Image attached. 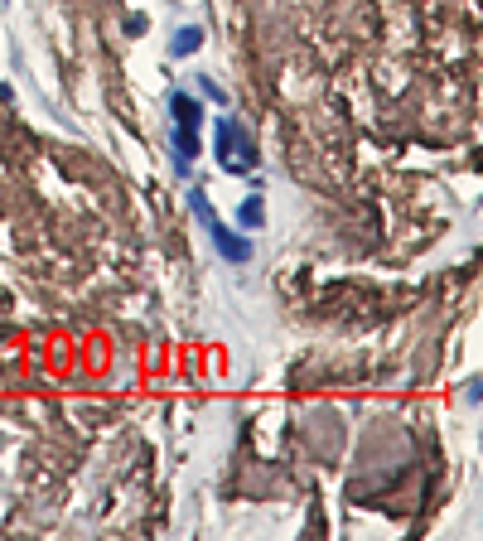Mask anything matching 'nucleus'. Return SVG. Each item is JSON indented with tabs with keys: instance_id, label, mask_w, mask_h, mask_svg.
<instances>
[{
	"instance_id": "1",
	"label": "nucleus",
	"mask_w": 483,
	"mask_h": 541,
	"mask_svg": "<svg viewBox=\"0 0 483 541\" xmlns=\"http://www.w3.org/2000/svg\"><path fill=\"white\" fill-rule=\"evenodd\" d=\"M188 203H193V213L203 217V227L213 232L217 251H222L227 261H251V242H246V237H237V232H232V227H227V222H222V217H217L213 208H208V198H203V193L193 189V193H188Z\"/></svg>"
},
{
	"instance_id": "2",
	"label": "nucleus",
	"mask_w": 483,
	"mask_h": 541,
	"mask_svg": "<svg viewBox=\"0 0 483 541\" xmlns=\"http://www.w3.org/2000/svg\"><path fill=\"white\" fill-rule=\"evenodd\" d=\"M169 111H174V131H193L198 135V121H203V107L188 97V92H174L169 97Z\"/></svg>"
},
{
	"instance_id": "3",
	"label": "nucleus",
	"mask_w": 483,
	"mask_h": 541,
	"mask_svg": "<svg viewBox=\"0 0 483 541\" xmlns=\"http://www.w3.org/2000/svg\"><path fill=\"white\" fill-rule=\"evenodd\" d=\"M198 49H203V29L198 25H184L179 34H174V44H169L174 58H188V54H198Z\"/></svg>"
},
{
	"instance_id": "4",
	"label": "nucleus",
	"mask_w": 483,
	"mask_h": 541,
	"mask_svg": "<svg viewBox=\"0 0 483 541\" xmlns=\"http://www.w3.org/2000/svg\"><path fill=\"white\" fill-rule=\"evenodd\" d=\"M237 222H242V227H256V222H261V198H246L242 213H237Z\"/></svg>"
}]
</instances>
